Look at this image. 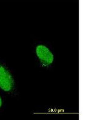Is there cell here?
<instances>
[{"label": "cell", "instance_id": "obj_1", "mask_svg": "<svg viewBox=\"0 0 90 120\" xmlns=\"http://www.w3.org/2000/svg\"><path fill=\"white\" fill-rule=\"evenodd\" d=\"M14 85L15 81L10 73L0 64V88L9 92L13 90Z\"/></svg>", "mask_w": 90, "mask_h": 120}, {"label": "cell", "instance_id": "obj_2", "mask_svg": "<svg viewBox=\"0 0 90 120\" xmlns=\"http://www.w3.org/2000/svg\"><path fill=\"white\" fill-rule=\"evenodd\" d=\"M36 54L40 62L45 66H49L53 63L54 56L49 49L42 45L36 47Z\"/></svg>", "mask_w": 90, "mask_h": 120}, {"label": "cell", "instance_id": "obj_3", "mask_svg": "<svg viewBox=\"0 0 90 120\" xmlns=\"http://www.w3.org/2000/svg\"><path fill=\"white\" fill-rule=\"evenodd\" d=\"M2 103H3V102H2V99L1 98V97H0V108L1 107Z\"/></svg>", "mask_w": 90, "mask_h": 120}]
</instances>
